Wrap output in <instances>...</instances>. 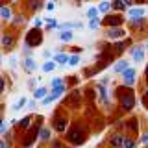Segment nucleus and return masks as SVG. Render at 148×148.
<instances>
[{"instance_id": "obj_1", "label": "nucleus", "mask_w": 148, "mask_h": 148, "mask_svg": "<svg viewBox=\"0 0 148 148\" xmlns=\"http://www.w3.org/2000/svg\"><path fill=\"white\" fill-rule=\"evenodd\" d=\"M120 106L124 109H132L135 106V96H133L132 91L128 89H120Z\"/></svg>"}, {"instance_id": "obj_2", "label": "nucleus", "mask_w": 148, "mask_h": 148, "mask_svg": "<svg viewBox=\"0 0 148 148\" xmlns=\"http://www.w3.org/2000/svg\"><path fill=\"white\" fill-rule=\"evenodd\" d=\"M69 141L72 143V145H82L83 141H85V133H83L82 128H74L69 132Z\"/></svg>"}, {"instance_id": "obj_3", "label": "nucleus", "mask_w": 148, "mask_h": 148, "mask_svg": "<svg viewBox=\"0 0 148 148\" xmlns=\"http://www.w3.org/2000/svg\"><path fill=\"white\" fill-rule=\"evenodd\" d=\"M41 39H43V35H41V32L37 30V28L30 30V32H28V35H26V43L30 45V46H37V45H41Z\"/></svg>"}, {"instance_id": "obj_4", "label": "nucleus", "mask_w": 148, "mask_h": 148, "mask_svg": "<svg viewBox=\"0 0 148 148\" xmlns=\"http://www.w3.org/2000/svg\"><path fill=\"white\" fill-rule=\"evenodd\" d=\"M135 69H128V71H124L122 72V80H124V83L126 85H133L135 83Z\"/></svg>"}, {"instance_id": "obj_5", "label": "nucleus", "mask_w": 148, "mask_h": 148, "mask_svg": "<svg viewBox=\"0 0 148 148\" xmlns=\"http://www.w3.org/2000/svg\"><path fill=\"white\" fill-rule=\"evenodd\" d=\"M17 41V35H9V34H4L0 37V45L4 46V48H9V46H13Z\"/></svg>"}, {"instance_id": "obj_6", "label": "nucleus", "mask_w": 148, "mask_h": 148, "mask_svg": "<svg viewBox=\"0 0 148 148\" xmlns=\"http://www.w3.org/2000/svg\"><path fill=\"white\" fill-rule=\"evenodd\" d=\"M126 35V32L122 30V28H109L108 30V37L109 39H120V37Z\"/></svg>"}, {"instance_id": "obj_7", "label": "nucleus", "mask_w": 148, "mask_h": 148, "mask_svg": "<svg viewBox=\"0 0 148 148\" xmlns=\"http://www.w3.org/2000/svg\"><path fill=\"white\" fill-rule=\"evenodd\" d=\"M132 58L135 59L137 63L145 59V50H143V46H135V48H132Z\"/></svg>"}, {"instance_id": "obj_8", "label": "nucleus", "mask_w": 148, "mask_h": 148, "mask_svg": "<svg viewBox=\"0 0 148 148\" xmlns=\"http://www.w3.org/2000/svg\"><path fill=\"white\" fill-rule=\"evenodd\" d=\"M54 128L58 130L59 133H63L65 128H67V120H65L63 117H56V120H54Z\"/></svg>"}, {"instance_id": "obj_9", "label": "nucleus", "mask_w": 148, "mask_h": 148, "mask_svg": "<svg viewBox=\"0 0 148 148\" xmlns=\"http://www.w3.org/2000/svg\"><path fill=\"white\" fill-rule=\"evenodd\" d=\"M106 24H109V26H115V28H119L120 26V22H122V18H120L119 15H109V17H106Z\"/></svg>"}, {"instance_id": "obj_10", "label": "nucleus", "mask_w": 148, "mask_h": 148, "mask_svg": "<svg viewBox=\"0 0 148 148\" xmlns=\"http://www.w3.org/2000/svg\"><path fill=\"white\" fill-rule=\"evenodd\" d=\"M124 141H126V137L113 135V137H111V146H113V148H122L124 146Z\"/></svg>"}, {"instance_id": "obj_11", "label": "nucleus", "mask_w": 148, "mask_h": 148, "mask_svg": "<svg viewBox=\"0 0 148 148\" xmlns=\"http://www.w3.org/2000/svg\"><path fill=\"white\" fill-rule=\"evenodd\" d=\"M130 17H132V18H141V17H145V9H143V8H132V9H130Z\"/></svg>"}, {"instance_id": "obj_12", "label": "nucleus", "mask_w": 148, "mask_h": 148, "mask_svg": "<svg viewBox=\"0 0 148 148\" xmlns=\"http://www.w3.org/2000/svg\"><path fill=\"white\" fill-rule=\"evenodd\" d=\"M128 69H130V63L126 61V59H122V61H119V63L113 67V71H115V72H124V71H128Z\"/></svg>"}, {"instance_id": "obj_13", "label": "nucleus", "mask_w": 148, "mask_h": 148, "mask_svg": "<svg viewBox=\"0 0 148 148\" xmlns=\"http://www.w3.org/2000/svg\"><path fill=\"white\" fill-rule=\"evenodd\" d=\"M46 96H48L46 87H39V89H35V92H34V98H46Z\"/></svg>"}, {"instance_id": "obj_14", "label": "nucleus", "mask_w": 148, "mask_h": 148, "mask_svg": "<svg viewBox=\"0 0 148 148\" xmlns=\"http://www.w3.org/2000/svg\"><path fill=\"white\" fill-rule=\"evenodd\" d=\"M72 37H74V34L71 30H63L61 34H59V39L61 41H72Z\"/></svg>"}, {"instance_id": "obj_15", "label": "nucleus", "mask_w": 148, "mask_h": 148, "mask_svg": "<svg viewBox=\"0 0 148 148\" xmlns=\"http://www.w3.org/2000/svg\"><path fill=\"white\" fill-rule=\"evenodd\" d=\"M109 9H111V2H108V0L100 2V6H98V11H100V13H108Z\"/></svg>"}, {"instance_id": "obj_16", "label": "nucleus", "mask_w": 148, "mask_h": 148, "mask_svg": "<svg viewBox=\"0 0 148 148\" xmlns=\"http://www.w3.org/2000/svg\"><path fill=\"white\" fill-rule=\"evenodd\" d=\"M54 61L56 63H59V65H65V63H69V56H65V54H58L54 58Z\"/></svg>"}, {"instance_id": "obj_17", "label": "nucleus", "mask_w": 148, "mask_h": 148, "mask_svg": "<svg viewBox=\"0 0 148 148\" xmlns=\"http://www.w3.org/2000/svg\"><path fill=\"white\" fill-rule=\"evenodd\" d=\"M24 69H26V71H28V72H32V71H35V61H34V59H32V58H28V59H26V61H24Z\"/></svg>"}, {"instance_id": "obj_18", "label": "nucleus", "mask_w": 148, "mask_h": 148, "mask_svg": "<svg viewBox=\"0 0 148 148\" xmlns=\"http://www.w3.org/2000/svg\"><path fill=\"white\" fill-rule=\"evenodd\" d=\"M0 17L4 18V21H8V18H11V11H9V8H0Z\"/></svg>"}, {"instance_id": "obj_19", "label": "nucleus", "mask_w": 148, "mask_h": 148, "mask_svg": "<svg viewBox=\"0 0 148 148\" xmlns=\"http://www.w3.org/2000/svg\"><path fill=\"white\" fill-rule=\"evenodd\" d=\"M39 137L43 139V141H48V139H50V130L48 128H41L39 130Z\"/></svg>"}, {"instance_id": "obj_20", "label": "nucleus", "mask_w": 148, "mask_h": 148, "mask_svg": "<svg viewBox=\"0 0 148 148\" xmlns=\"http://www.w3.org/2000/svg\"><path fill=\"white\" fill-rule=\"evenodd\" d=\"M54 69H56V61H46L43 65V72H52Z\"/></svg>"}, {"instance_id": "obj_21", "label": "nucleus", "mask_w": 148, "mask_h": 148, "mask_svg": "<svg viewBox=\"0 0 148 148\" xmlns=\"http://www.w3.org/2000/svg\"><path fill=\"white\" fill-rule=\"evenodd\" d=\"M18 124H21V128H30L32 126V117H24Z\"/></svg>"}, {"instance_id": "obj_22", "label": "nucleus", "mask_w": 148, "mask_h": 148, "mask_svg": "<svg viewBox=\"0 0 148 148\" xmlns=\"http://www.w3.org/2000/svg\"><path fill=\"white\" fill-rule=\"evenodd\" d=\"M111 8H115V9H124V8H126V4H124L122 0H113Z\"/></svg>"}, {"instance_id": "obj_23", "label": "nucleus", "mask_w": 148, "mask_h": 148, "mask_svg": "<svg viewBox=\"0 0 148 148\" xmlns=\"http://www.w3.org/2000/svg\"><path fill=\"white\" fill-rule=\"evenodd\" d=\"M96 15H98V8H89V11H87V17L91 18H96Z\"/></svg>"}, {"instance_id": "obj_24", "label": "nucleus", "mask_w": 148, "mask_h": 148, "mask_svg": "<svg viewBox=\"0 0 148 148\" xmlns=\"http://www.w3.org/2000/svg\"><path fill=\"white\" fill-rule=\"evenodd\" d=\"M65 85V82L61 80V78H56V80H52V87L54 89H58V87H63Z\"/></svg>"}, {"instance_id": "obj_25", "label": "nucleus", "mask_w": 148, "mask_h": 148, "mask_svg": "<svg viewBox=\"0 0 148 148\" xmlns=\"http://www.w3.org/2000/svg\"><path fill=\"white\" fill-rule=\"evenodd\" d=\"M24 104H26V98H18V102H17L15 106H13V109H15V111L22 109V106H24Z\"/></svg>"}, {"instance_id": "obj_26", "label": "nucleus", "mask_w": 148, "mask_h": 148, "mask_svg": "<svg viewBox=\"0 0 148 148\" xmlns=\"http://www.w3.org/2000/svg\"><path fill=\"white\" fill-rule=\"evenodd\" d=\"M78 63H80V56H71V58H69V65L74 67V65H78Z\"/></svg>"}, {"instance_id": "obj_27", "label": "nucleus", "mask_w": 148, "mask_h": 148, "mask_svg": "<svg viewBox=\"0 0 148 148\" xmlns=\"http://www.w3.org/2000/svg\"><path fill=\"white\" fill-rule=\"evenodd\" d=\"M89 28H91V30H96V28H98V18H91V21H89Z\"/></svg>"}, {"instance_id": "obj_28", "label": "nucleus", "mask_w": 148, "mask_h": 148, "mask_svg": "<svg viewBox=\"0 0 148 148\" xmlns=\"http://www.w3.org/2000/svg\"><path fill=\"white\" fill-rule=\"evenodd\" d=\"M135 146V143L132 141V139H126V141H124V148H133Z\"/></svg>"}, {"instance_id": "obj_29", "label": "nucleus", "mask_w": 148, "mask_h": 148, "mask_svg": "<svg viewBox=\"0 0 148 148\" xmlns=\"http://www.w3.org/2000/svg\"><path fill=\"white\" fill-rule=\"evenodd\" d=\"M30 4H32V8H34V9H39L41 8V2H39V0H30Z\"/></svg>"}, {"instance_id": "obj_30", "label": "nucleus", "mask_w": 148, "mask_h": 148, "mask_svg": "<svg viewBox=\"0 0 148 148\" xmlns=\"http://www.w3.org/2000/svg\"><path fill=\"white\" fill-rule=\"evenodd\" d=\"M4 87H6V82H4V78H2V76H0V92H2V91H4Z\"/></svg>"}, {"instance_id": "obj_31", "label": "nucleus", "mask_w": 148, "mask_h": 148, "mask_svg": "<svg viewBox=\"0 0 148 148\" xmlns=\"http://www.w3.org/2000/svg\"><path fill=\"white\" fill-rule=\"evenodd\" d=\"M46 9H48V11H52V9H54V2H48V4H46Z\"/></svg>"}, {"instance_id": "obj_32", "label": "nucleus", "mask_w": 148, "mask_h": 148, "mask_svg": "<svg viewBox=\"0 0 148 148\" xmlns=\"http://www.w3.org/2000/svg\"><path fill=\"white\" fill-rule=\"evenodd\" d=\"M9 65H11V67H15V65H17V58H11V59H9Z\"/></svg>"}, {"instance_id": "obj_33", "label": "nucleus", "mask_w": 148, "mask_h": 148, "mask_svg": "<svg viewBox=\"0 0 148 148\" xmlns=\"http://www.w3.org/2000/svg\"><path fill=\"white\" fill-rule=\"evenodd\" d=\"M41 24H43V21H41V18H35V28H39Z\"/></svg>"}, {"instance_id": "obj_34", "label": "nucleus", "mask_w": 148, "mask_h": 148, "mask_svg": "<svg viewBox=\"0 0 148 148\" xmlns=\"http://www.w3.org/2000/svg\"><path fill=\"white\" fill-rule=\"evenodd\" d=\"M141 143H143V145H146V143H148V133H146V135L141 139Z\"/></svg>"}, {"instance_id": "obj_35", "label": "nucleus", "mask_w": 148, "mask_h": 148, "mask_svg": "<svg viewBox=\"0 0 148 148\" xmlns=\"http://www.w3.org/2000/svg\"><path fill=\"white\" fill-rule=\"evenodd\" d=\"M122 2L126 4V6H132V4H133V0H122Z\"/></svg>"}, {"instance_id": "obj_36", "label": "nucleus", "mask_w": 148, "mask_h": 148, "mask_svg": "<svg viewBox=\"0 0 148 148\" xmlns=\"http://www.w3.org/2000/svg\"><path fill=\"white\" fill-rule=\"evenodd\" d=\"M0 148H6V141H2V139H0Z\"/></svg>"}, {"instance_id": "obj_37", "label": "nucleus", "mask_w": 148, "mask_h": 148, "mask_svg": "<svg viewBox=\"0 0 148 148\" xmlns=\"http://www.w3.org/2000/svg\"><path fill=\"white\" fill-rule=\"evenodd\" d=\"M145 102H148V89H146V95H145Z\"/></svg>"}, {"instance_id": "obj_38", "label": "nucleus", "mask_w": 148, "mask_h": 148, "mask_svg": "<svg viewBox=\"0 0 148 148\" xmlns=\"http://www.w3.org/2000/svg\"><path fill=\"white\" fill-rule=\"evenodd\" d=\"M146 80H148V67H146Z\"/></svg>"}]
</instances>
